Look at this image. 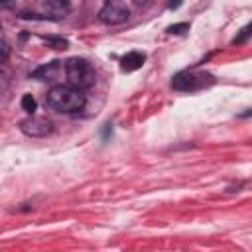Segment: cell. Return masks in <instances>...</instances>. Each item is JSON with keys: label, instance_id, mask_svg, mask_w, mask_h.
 Listing matches in <instances>:
<instances>
[{"label": "cell", "instance_id": "6da1fadb", "mask_svg": "<svg viewBox=\"0 0 252 252\" xmlns=\"http://www.w3.org/2000/svg\"><path fill=\"white\" fill-rule=\"evenodd\" d=\"M85 93L71 85H57L45 94V106L55 112H77L85 106Z\"/></svg>", "mask_w": 252, "mask_h": 252}, {"label": "cell", "instance_id": "7a4b0ae2", "mask_svg": "<svg viewBox=\"0 0 252 252\" xmlns=\"http://www.w3.org/2000/svg\"><path fill=\"white\" fill-rule=\"evenodd\" d=\"M65 77H67V83L71 87H77V89L83 91V89L93 87V83H94V69H93V65L87 59L71 57L65 63Z\"/></svg>", "mask_w": 252, "mask_h": 252}, {"label": "cell", "instance_id": "3957f363", "mask_svg": "<svg viewBox=\"0 0 252 252\" xmlns=\"http://www.w3.org/2000/svg\"><path fill=\"white\" fill-rule=\"evenodd\" d=\"M130 18V10L124 0H104V6L98 12V20L108 26L124 24Z\"/></svg>", "mask_w": 252, "mask_h": 252}, {"label": "cell", "instance_id": "277c9868", "mask_svg": "<svg viewBox=\"0 0 252 252\" xmlns=\"http://www.w3.org/2000/svg\"><path fill=\"white\" fill-rule=\"evenodd\" d=\"M209 83H213L211 75L195 73V71H181L173 77L171 87L177 89V91H197L201 87H207Z\"/></svg>", "mask_w": 252, "mask_h": 252}, {"label": "cell", "instance_id": "5b68a950", "mask_svg": "<svg viewBox=\"0 0 252 252\" xmlns=\"http://www.w3.org/2000/svg\"><path fill=\"white\" fill-rule=\"evenodd\" d=\"M20 128H22V132H24L26 136H32V138H43V136L51 134L53 124H51V120H47V118H41V116H30V118L22 120Z\"/></svg>", "mask_w": 252, "mask_h": 252}, {"label": "cell", "instance_id": "8992f818", "mask_svg": "<svg viewBox=\"0 0 252 252\" xmlns=\"http://www.w3.org/2000/svg\"><path fill=\"white\" fill-rule=\"evenodd\" d=\"M43 8L53 18H65L69 14V10H71V4H69V0H45Z\"/></svg>", "mask_w": 252, "mask_h": 252}, {"label": "cell", "instance_id": "52a82bcc", "mask_svg": "<svg viewBox=\"0 0 252 252\" xmlns=\"http://www.w3.org/2000/svg\"><path fill=\"white\" fill-rule=\"evenodd\" d=\"M144 61H146V55H144V53H140V51H130V53H126V55L122 57L120 67H122V71H136V69H140V67L144 65Z\"/></svg>", "mask_w": 252, "mask_h": 252}, {"label": "cell", "instance_id": "ba28073f", "mask_svg": "<svg viewBox=\"0 0 252 252\" xmlns=\"http://www.w3.org/2000/svg\"><path fill=\"white\" fill-rule=\"evenodd\" d=\"M59 71H61L59 61H51V63H47V65L35 69V71L32 73V77H35V79H39V81H53V79L59 75Z\"/></svg>", "mask_w": 252, "mask_h": 252}, {"label": "cell", "instance_id": "9c48e42d", "mask_svg": "<svg viewBox=\"0 0 252 252\" xmlns=\"http://www.w3.org/2000/svg\"><path fill=\"white\" fill-rule=\"evenodd\" d=\"M35 98L32 96V94H24L22 96V108L26 110V112H30V114H33V110H35Z\"/></svg>", "mask_w": 252, "mask_h": 252}, {"label": "cell", "instance_id": "30bf717a", "mask_svg": "<svg viewBox=\"0 0 252 252\" xmlns=\"http://www.w3.org/2000/svg\"><path fill=\"white\" fill-rule=\"evenodd\" d=\"M250 37H252V24L246 26V28L240 32V35L234 39V43H242V41H246V39H250Z\"/></svg>", "mask_w": 252, "mask_h": 252}, {"label": "cell", "instance_id": "8fae6325", "mask_svg": "<svg viewBox=\"0 0 252 252\" xmlns=\"http://www.w3.org/2000/svg\"><path fill=\"white\" fill-rule=\"evenodd\" d=\"M185 30H189V24H185V22H183V24H175V26H169V28H167V32H169V33H183Z\"/></svg>", "mask_w": 252, "mask_h": 252}, {"label": "cell", "instance_id": "7c38bea8", "mask_svg": "<svg viewBox=\"0 0 252 252\" xmlns=\"http://www.w3.org/2000/svg\"><path fill=\"white\" fill-rule=\"evenodd\" d=\"M6 57H8V45H6V41L2 39V61H6Z\"/></svg>", "mask_w": 252, "mask_h": 252}, {"label": "cell", "instance_id": "4fadbf2b", "mask_svg": "<svg viewBox=\"0 0 252 252\" xmlns=\"http://www.w3.org/2000/svg\"><path fill=\"white\" fill-rule=\"evenodd\" d=\"M0 2H2V4H4V6H6V4H8V2H10V0H0Z\"/></svg>", "mask_w": 252, "mask_h": 252}, {"label": "cell", "instance_id": "5bb4252c", "mask_svg": "<svg viewBox=\"0 0 252 252\" xmlns=\"http://www.w3.org/2000/svg\"><path fill=\"white\" fill-rule=\"evenodd\" d=\"M134 2H138V4H140V2H146V0H134Z\"/></svg>", "mask_w": 252, "mask_h": 252}]
</instances>
